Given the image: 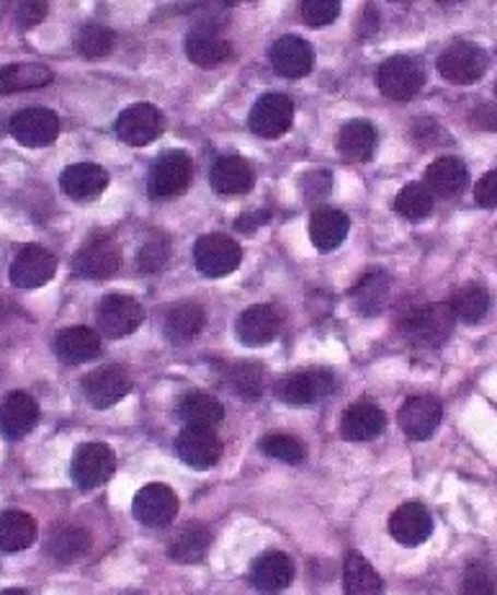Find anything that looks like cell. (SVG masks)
I'll return each mask as SVG.
<instances>
[{
  "instance_id": "obj_1",
  "label": "cell",
  "mask_w": 497,
  "mask_h": 595,
  "mask_svg": "<svg viewBox=\"0 0 497 595\" xmlns=\"http://www.w3.org/2000/svg\"><path fill=\"white\" fill-rule=\"evenodd\" d=\"M333 392H335V377L330 374L328 369L292 371V374L281 377L276 386H273V394H276L281 403L292 407L315 405L317 400L328 397V394Z\"/></svg>"
},
{
  "instance_id": "obj_2",
  "label": "cell",
  "mask_w": 497,
  "mask_h": 595,
  "mask_svg": "<svg viewBox=\"0 0 497 595\" xmlns=\"http://www.w3.org/2000/svg\"><path fill=\"white\" fill-rule=\"evenodd\" d=\"M453 330L451 305H425L421 310L410 312L402 320V335L410 343L423 348H434L446 343Z\"/></svg>"
},
{
  "instance_id": "obj_3",
  "label": "cell",
  "mask_w": 497,
  "mask_h": 595,
  "mask_svg": "<svg viewBox=\"0 0 497 595\" xmlns=\"http://www.w3.org/2000/svg\"><path fill=\"white\" fill-rule=\"evenodd\" d=\"M96 322L106 338H127L145 322V307L129 294H106L96 307Z\"/></svg>"
},
{
  "instance_id": "obj_4",
  "label": "cell",
  "mask_w": 497,
  "mask_h": 595,
  "mask_svg": "<svg viewBox=\"0 0 497 595\" xmlns=\"http://www.w3.org/2000/svg\"><path fill=\"white\" fill-rule=\"evenodd\" d=\"M377 83L379 91L392 102H410L425 85V70L415 57H389L379 64Z\"/></svg>"
},
{
  "instance_id": "obj_5",
  "label": "cell",
  "mask_w": 497,
  "mask_h": 595,
  "mask_svg": "<svg viewBox=\"0 0 497 595\" xmlns=\"http://www.w3.org/2000/svg\"><path fill=\"white\" fill-rule=\"evenodd\" d=\"M438 73L453 85H472L487 73V52L472 41H453L438 57Z\"/></svg>"
},
{
  "instance_id": "obj_6",
  "label": "cell",
  "mask_w": 497,
  "mask_h": 595,
  "mask_svg": "<svg viewBox=\"0 0 497 595\" xmlns=\"http://www.w3.org/2000/svg\"><path fill=\"white\" fill-rule=\"evenodd\" d=\"M191 174H193L191 157L181 153V150H168V153L157 157L153 168H150V181H147L150 197L155 199L178 197V193L189 189Z\"/></svg>"
},
{
  "instance_id": "obj_7",
  "label": "cell",
  "mask_w": 497,
  "mask_h": 595,
  "mask_svg": "<svg viewBox=\"0 0 497 595\" xmlns=\"http://www.w3.org/2000/svg\"><path fill=\"white\" fill-rule=\"evenodd\" d=\"M193 261H197V269L204 276L222 278L240 266L242 250L227 235L212 233L197 240V246H193Z\"/></svg>"
},
{
  "instance_id": "obj_8",
  "label": "cell",
  "mask_w": 497,
  "mask_h": 595,
  "mask_svg": "<svg viewBox=\"0 0 497 595\" xmlns=\"http://www.w3.org/2000/svg\"><path fill=\"white\" fill-rule=\"evenodd\" d=\"M9 132L24 147H47L60 138V119L45 106H32L11 119Z\"/></svg>"
},
{
  "instance_id": "obj_9",
  "label": "cell",
  "mask_w": 497,
  "mask_h": 595,
  "mask_svg": "<svg viewBox=\"0 0 497 595\" xmlns=\"http://www.w3.org/2000/svg\"><path fill=\"white\" fill-rule=\"evenodd\" d=\"M85 400L96 407V410H109L125 400L129 392H132V377L125 367H117V364H109V367H100L91 371L83 382Z\"/></svg>"
},
{
  "instance_id": "obj_10",
  "label": "cell",
  "mask_w": 497,
  "mask_h": 595,
  "mask_svg": "<svg viewBox=\"0 0 497 595\" xmlns=\"http://www.w3.org/2000/svg\"><path fill=\"white\" fill-rule=\"evenodd\" d=\"M121 266V250L111 238H91L73 258V271L83 278L104 282L111 278Z\"/></svg>"
},
{
  "instance_id": "obj_11",
  "label": "cell",
  "mask_w": 497,
  "mask_h": 595,
  "mask_svg": "<svg viewBox=\"0 0 497 595\" xmlns=\"http://www.w3.org/2000/svg\"><path fill=\"white\" fill-rule=\"evenodd\" d=\"M294 121V102L284 93H265L250 109V129L258 138L276 140L284 132H289Z\"/></svg>"
},
{
  "instance_id": "obj_12",
  "label": "cell",
  "mask_w": 497,
  "mask_h": 595,
  "mask_svg": "<svg viewBox=\"0 0 497 595\" xmlns=\"http://www.w3.org/2000/svg\"><path fill=\"white\" fill-rule=\"evenodd\" d=\"M117 469V456L106 443H83L73 456V479L81 490H93L109 483Z\"/></svg>"
},
{
  "instance_id": "obj_13",
  "label": "cell",
  "mask_w": 497,
  "mask_h": 595,
  "mask_svg": "<svg viewBox=\"0 0 497 595\" xmlns=\"http://www.w3.org/2000/svg\"><path fill=\"white\" fill-rule=\"evenodd\" d=\"M57 271V258L52 250L42 246H24L19 248L16 258L11 263V284L19 289H39L45 286Z\"/></svg>"
},
{
  "instance_id": "obj_14",
  "label": "cell",
  "mask_w": 497,
  "mask_h": 595,
  "mask_svg": "<svg viewBox=\"0 0 497 595\" xmlns=\"http://www.w3.org/2000/svg\"><path fill=\"white\" fill-rule=\"evenodd\" d=\"M132 513L142 526H150V528L168 526L178 513V495L173 492L168 485H161V483L145 485L134 495Z\"/></svg>"
},
{
  "instance_id": "obj_15",
  "label": "cell",
  "mask_w": 497,
  "mask_h": 595,
  "mask_svg": "<svg viewBox=\"0 0 497 595\" xmlns=\"http://www.w3.org/2000/svg\"><path fill=\"white\" fill-rule=\"evenodd\" d=\"M163 132V117L153 104H132L119 114L117 134L132 147H145Z\"/></svg>"
},
{
  "instance_id": "obj_16",
  "label": "cell",
  "mask_w": 497,
  "mask_h": 595,
  "mask_svg": "<svg viewBox=\"0 0 497 595\" xmlns=\"http://www.w3.org/2000/svg\"><path fill=\"white\" fill-rule=\"evenodd\" d=\"M441 415L443 407L436 397H410L405 400V405L400 407L398 413V423L402 428V433L413 441H425L436 433V428L441 426Z\"/></svg>"
},
{
  "instance_id": "obj_17",
  "label": "cell",
  "mask_w": 497,
  "mask_h": 595,
  "mask_svg": "<svg viewBox=\"0 0 497 595\" xmlns=\"http://www.w3.org/2000/svg\"><path fill=\"white\" fill-rule=\"evenodd\" d=\"M39 420V405L32 394L11 392L0 403V433L9 441L24 439Z\"/></svg>"
},
{
  "instance_id": "obj_18",
  "label": "cell",
  "mask_w": 497,
  "mask_h": 595,
  "mask_svg": "<svg viewBox=\"0 0 497 595\" xmlns=\"http://www.w3.org/2000/svg\"><path fill=\"white\" fill-rule=\"evenodd\" d=\"M176 449L191 469H212L222 459L220 436L206 428H184L176 439Z\"/></svg>"
},
{
  "instance_id": "obj_19",
  "label": "cell",
  "mask_w": 497,
  "mask_h": 595,
  "mask_svg": "<svg viewBox=\"0 0 497 595\" xmlns=\"http://www.w3.org/2000/svg\"><path fill=\"white\" fill-rule=\"evenodd\" d=\"M294 562L284 551H265L250 568V583L261 595H279L292 585Z\"/></svg>"
},
{
  "instance_id": "obj_20",
  "label": "cell",
  "mask_w": 497,
  "mask_h": 595,
  "mask_svg": "<svg viewBox=\"0 0 497 595\" xmlns=\"http://www.w3.org/2000/svg\"><path fill=\"white\" fill-rule=\"evenodd\" d=\"M389 534L402 547H417L434 534V519L423 503H402L389 519Z\"/></svg>"
},
{
  "instance_id": "obj_21",
  "label": "cell",
  "mask_w": 497,
  "mask_h": 595,
  "mask_svg": "<svg viewBox=\"0 0 497 595\" xmlns=\"http://www.w3.org/2000/svg\"><path fill=\"white\" fill-rule=\"evenodd\" d=\"M281 318L271 305H253L237 318V338L245 346L261 348L279 335Z\"/></svg>"
},
{
  "instance_id": "obj_22",
  "label": "cell",
  "mask_w": 497,
  "mask_h": 595,
  "mask_svg": "<svg viewBox=\"0 0 497 595\" xmlns=\"http://www.w3.org/2000/svg\"><path fill=\"white\" fill-rule=\"evenodd\" d=\"M60 186L75 202H91L109 186V174L96 163H75L62 170Z\"/></svg>"
},
{
  "instance_id": "obj_23",
  "label": "cell",
  "mask_w": 497,
  "mask_h": 595,
  "mask_svg": "<svg viewBox=\"0 0 497 595\" xmlns=\"http://www.w3.org/2000/svg\"><path fill=\"white\" fill-rule=\"evenodd\" d=\"M186 55L199 68H214L229 57V41L222 37L220 28L212 24L193 26L186 37Z\"/></svg>"
},
{
  "instance_id": "obj_24",
  "label": "cell",
  "mask_w": 497,
  "mask_h": 595,
  "mask_svg": "<svg viewBox=\"0 0 497 595\" xmlns=\"http://www.w3.org/2000/svg\"><path fill=\"white\" fill-rule=\"evenodd\" d=\"M271 64L279 75L284 78H305L312 73L315 52L305 39L281 37L271 47Z\"/></svg>"
},
{
  "instance_id": "obj_25",
  "label": "cell",
  "mask_w": 497,
  "mask_h": 595,
  "mask_svg": "<svg viewBox=\"0 0 497 595\" xmlns=\"http://www.w3.org/2000/svg\"><path fill=\"white\" fill-rule=\"evenodd\" d=\"M253 168L240 155L220 157L212 168V189L220 197H240V193L253 189Z\"/></svg>"
},
{
  "instance_id": "obj_26",
  "label": "cell",
  "mask_w": 497,
  "mask_h": 595,
  "mask_svg": "<svg viewBox=\"0 0 497 595\" xmlns=\"http://www.w3.org/2000/svg\"><path fill=\"white\" fill-rule=\"evenodd\" d=\"M387 428V415L379 410L374 403H356L343 413L341 433L343 439L353 443H364L377 439V436Z\"/></svg>"
},
{
  "instance_id": "obj_27",
  "label": "cell",
  "mask_w": 497,
  "mask_h": 595,
  "mask_svg": "<svg viewBox=\"0 0 497 595\" xmlns=\"http://www.w3.org/2000/svg\"><path fill=\"white\" fill-rule=\"evenodd\" d=\"M55 350L64 364L75 367V364H88L100 356V338L91 328H68L60 330L55 338Z\"/></svg>"
},
{
  "instance_id": "obj_28",
  "label": "cell",
  "mask_w": 497,
  "mask_h": 595,
  "mask_svg": "<svg viewBox=\"0 0 497 595\" xmlns=\"http://www.w3.org/2000/svg\"><path fill=\"white\" fill-rule=\"evenodd\" d=\"M348 214H343L341 210L322 206V210H315L312 217H309V240L320 250H335L348 238Z\"/></svg>"
},
{
  "instance_id": "obj_29",
  "label": "cell",
  "mask_w": 497,
  "mask_h": 595,
  "mask_svg": "<svg viewBox=\"0 0 497 595\" xmlns=\"http://www.w3.org/2000/svg\"><path fill=\"white\" fill-rule=\"evenodd\" d=\"M425 189L430 191V197H443L449 199L453 193H459L466 186V165L459 157H438L436 163L428 165L425 170Z\"/></svg>"
},
{
  "instance_id": "obj_30",
  "label": "cell",
  "mask_w": 497,
  "mask_h": 595,
  "mask_svg": "<svg viewBox=\"0 0 497 595\" xmlns=\"http://www.w3.org/2000/svg\"><path fill=\"white\" fill-rule=\"evenodd\" d=\"M178 415H181L186 428H206V431H214L225 420V407L212 394L189 392L181 400V405H178Z\"/></svg>"
},
{
  "instance_id": "obj_31",
  "label": "cell",
  "mask_w": 497,
  "mask_h": 595,
  "mask_svg": "<svg viewBox=\"0 0 497 595\" xmlns=\"http://www.w3.org/2000/svg\"><path fill=\"white\" fill-rule=\"evenodd\" d=\"M374 150H377V129H374L371 121L353 119L338 134V153L345 160L364 163L374 155Z\"/></svg>"
},
{
  "instance_id": "obj_32",
  "label": "cell",
  "mask_w": 497,
  "mask_h": 595,
  "mask_svg": "<svg viewBox=\"0 0 497 595\" xmlns=\"http://www.w3.org/2000/svg\"><path fill=\"white\" fill-rule=\"evenodd\" d=\"M389 294V276L381 269H374L369 274L362 276V282L351 289V305L353 310L364 318H374L381 312V307L387 302Z\"/></svg>"
},
{
  "instance_id": "obj_33",
  "label": "cell",
  "mask_w": 497,
  "mask_h": 595,
  "mask_svg": "<svg viewBox=\"0 0 497 595\" xmlns=\"http://www.w3.org/2000/svg\"><path fill=\"white\" fill-rule=\"evenodd\" d=\"M49 83H52V70L45 68V64L19 62L0 68V93L3 96L21 91H37Z\"/></svg>"
},
{
  "instance_id": "obj_34",
  "label": "cell",
  "mask_w": 497,
  "mask_h": 595,
  "mask_svg": "<svg viewBox=\"0 0 497 595\" xmlns=\"http://www.w3.org/2000/svg\"><path fill=\"white\" fill-rule=\"evenodd\" d=\"M37 539V523L24 511L0 513V551H24Z\"/></svg>"
},
{
  "instance_id": "obj_35",
  "label": "cell",
  "mask_w": 497,
  "mask_h": 595,
  "mask_svg": "<svg viewBox=\"0 0 497 595\" xmlns=\"http://www.w3.org/2000/svg\"><path fill=\"white\" fill-rule=\"evenodd\" d=\"M209 547H212V534H209V528L201 526V523H189V526L173 536L168 555L181 564H197L206 557Z\"/></svg>"
},
{
  "instance_id": "obj_36",
  "label": "cell",
  "mask_w": 497,
  "mask_h": 595,
  "mask_svg": "<svg viewBox=\"0 0 497 595\" xmlns=\"http://www.w3.org/2000/svg\"><path fill=\"white\" fill-rule=\"evenodd\" d=\"M206 325V312L204 307L184 302L176 305L165 318V335H168L170 343H189L197 338V335Z\"/></svg>"
},
{
  "instance_id": "obj_37",
  "label": "cell",
  "mask_w": 497,
  "mask_h": 595,
  "mask_svg": "<svg viewBox=\"0 0 497 595\" xmlns=\"http://www.w3.org/2000/svg\"><path fill=\"white\" fill-rule=\"evenodd\" d=\"M91 549V536L81 526H57L52 534L47 536V555L55 562H75L78 557H83Z\"/></svg>"
},
{
  "instance_id": "obj_38",
  "label": "cell",
  "mask_w": 497,
  "mask_h": 595,
  "mask_svg": "<svg viewBox=\"0 0 497 595\" xmlns=\"http://www.w3.org/2000/svg\"><path fill=\"white\" fill-rule=\"evenodd\" d=\"M345 595H381V578L358 551H351L343 564Z\"/></svg>"
},
{
  "instance_id": "obj_39",
  "label": "cell",
  "mask_w": 497,
  "mask_h": 595,
  "mask_svg": "<svg viewBox=\"0 0 497 595\" xmlns=\"http://www.w3.org/2000/svg\"><path fill=\"white\" fill-rule=\"evenodd\" d=\"M487 310H489V294L477 284L464 286V289L453 294V302H451L453 318L470 322L472 325V322H480L482 318H485Z\"/></svg>"
},
{
  "instance_id": "obj_40",
  "label": "cell",
  "mask_w": 497,
  "mask_h": 595,
  "mask_svg": "<svg viewBox=\"0 0 497 595\" xmlns=\"http://www.w3.org/2000/svg\"><path fill=\"white\" fill-rule=\"evenodd\" d=\"M394 210L405 219L421 222L434 212V197H430V191L423 183H407L398 193V199H394Z\"/></svg>"
},
{
  "instance_id": "obj_41",
  "label": "cell",
  "mask_w": 497,
  "mask_h": 595,
  "mask_svg": "<svg viewBox=\"0 0 497 595\" xmlns=\"http://www.w3.org/2000/svg\"><path fill=\"white\" fill-rule=\"evenodd\" d=\"M117 45V34L111 28L98 26V24H88L78 32L75 37V49L88 60H98V57H106Z\"/></svg>"
},
{
  "instance_id": "obj_42",
  "label": "cell",
  "mask_w": 497,
  "mask_h": 595,
  "mask_svg": "<svg viewBox=\"0 0 497 595\" xmlns=\"http://www.w3.org/2000/svg\"><path fill=\"white\" fill-rule=\"evenodd\" d=\"M227 382L245 400H258L263 394V369L261 364H235L227 371Z\"/></svg>"
},
{
  "instance_id": "obj_43",
  "label": "cell",
  "mask_w": 497,
  "mask_h": 595,
  "mask_svg": "<svg viewBox=\"0 0 497 595\" xmlns=\"http://www.w3.org/2000/svg\"><path fill=\"white\" fill-rule=\"evenodd\" d=\"M261 451L265 456L279 459L284 464H301L305 462V443L294 439L289 433H271L261 441Z\"/></svg>"
},
{
  "instance_id": "obj_44",
  "label": "cell",
  "mask_w": 497,
  "mask_h": 595,
  "mask_svg": "<svg viewBox=\"0 0 497 595\" xmlns=\"http://www.w3.org/2000/svg\"><path fill=\"white\" fill-rule=\"evenodd\" d=\"M497 593V578L487 564L474 562L466 568L464 583H461V595H495Z\"/></svg>"
},
{
  "instance_id": "obj_45",
  "label": "cell",
  "mask_w": 497,
  "mask_h": 595,
  "mask_svg": "<svg viewBox=\"0 0 497 595\" xmlns=\"http://www.w3.org/2000/svg\"><path fill=\"white\" fill-rule=\"evenodd\" d=\"M168 261H170V242L165 238L147 240L145 246L140 248V253H137V266L147 271V274H155V271L165 269L168 266Z\"/></svg>"
},
{
  "instance_id": "obj_46",
  "label": "cell",
  "mask_w": 497,
  "mask_h": 595,
  "mask_svg": "<svg viewBox=\"0 0 497 595\" xmlns=\"http://www.w3.org/2000/svg\"><path fill=\"white\" fill-rule=\"evenodd\" d=\"M341 13V3L338 0H305L301 3V19L309 26H328L333 24Z\"/></svg>"
},
{
  "instance_id": "obj_47",
  "label": "cell",
  "mask_w": 497,
  "mask_h": 595,
  "mask_svg": "<svg viewBox=\"0 0 497 595\" xmlns=\"http://www.w3.org/2000/svg\"><path fill=\"white\" fill-rule=\"evenodd\" d=\"M474 199H477L480 206H487V210L497 206V168L480 178L477 186H474Z\"/></svg>"
},
{
  "instance_id": "obj_48",
  "label": "cell",
  "mask_w": 497,
  "mask_h": 595,
  "mask_svg": "<svg viewBox=\"0 0 497 595\" xmlns=\"http://www.w3.org/2000/svg\"><path fill=\"white\" fill-rule=\"evenodd\" d=\"M301 189H305V199H322L330 191V174L328 170H312L301 178Z\"/></svg>"
},
{
  "instance_id": "obj_49",
  "label": "cell",
  "mask_w": 497,
  "mask_h": 595,
  "mask_svg": "<svg viewBox=\"0 0 497 595\" xmlns=\"http://www.w3.org/2000/svg\"><path fill=\"white\" fill-rule=\"evenodd\" d=\"M45 16H47V3H21L19 11H16L19 26H24V28L37 26Z\"/></svg>"
},
{
  "instance_id": "obj_50",
  "label": "cell",
  "mask_w": 497,
  "mask_h": 595,
  "mask_svg": "<svg viewBox=\"0 0 497 595\" xmlns=\"http://www.w3.org/2000/svg\"><path fill=\"white\" fill-rule=\"evenodd\" d=\"M263 222H269V212H250V214H242V217L235 222V229H240V233L250 235V233H256V229L261 227Z\"/></svg>"
},
{
  "instance_id": "obj_51",
  "label": "cell",
  "mask_w": 497,
  "mask_h": 595,
  "mask_svg": "<svg viewBox=\"0 0 497 595\" xmlns=\"http://www.w3.org/2000/svg\"><path fill=\"white\" fill-rule=\"evenodd\" d=\"M474 121H477L482 129H493V132H497V106H482Z\"/></svg>"
},
{
  "instance_id": "obj_52",
  "label": "cell",
  "mask_w": 497,
  "mask_h": 595,
  "mask_svg": "<svg viewBox=\"0 0 497 595\" xmlns=\"http://www.w3.org/2000/svg\"><path fill=\"white\" fill-rule=\"evenodd\" d=\"M0 595H26V593L19 591V587H9V591H3Z\"/></svg>"
},
{
  "instance_id": "obj_53",
  "label": "cell",
  "mask_w": 497,
  "mask_h": 595,
  "mask_svg": "<svg viewBox=\"0 0 497 595\" xmlns=\"http://www.w3.org/2000/svg\"><path fill=\"white\" fill-rule=\"evenodd\" d=\"M495 91H497V88H495Z\"/></svg>"
}]
</instances>
